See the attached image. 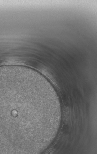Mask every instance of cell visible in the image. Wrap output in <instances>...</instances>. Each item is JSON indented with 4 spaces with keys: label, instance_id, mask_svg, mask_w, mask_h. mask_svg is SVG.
<instances>
[{
    "label": "cell",
    "instance_id": "1",
    "mask_svg": "<svg viewBox=\"0 0 97 154\" xmlns=\"http://www.w3.org/2000/svg\"><path fill=\"white\" fill-rule=\"evenodd\" d=\"M30 77L23 69H0V142L17 141L22 133V116L27 105V88ZM21 134V133H20Z\"/></svg>",
    "mask_w": 97,
    "mask_h": 154
}]
</instances>
